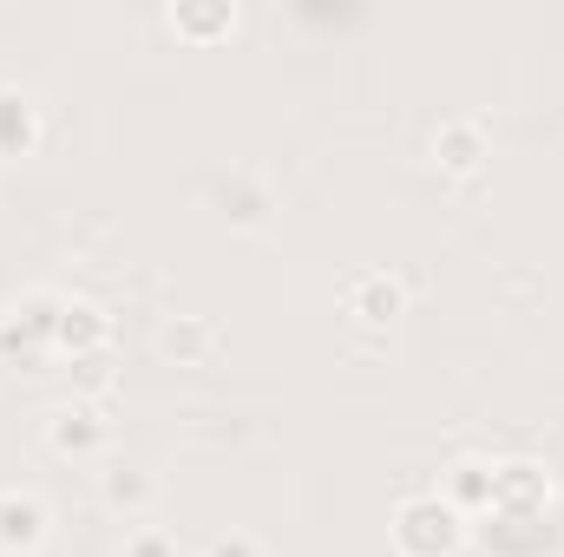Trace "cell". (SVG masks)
Here are the masks:
<instances>
[{
	"label": "cell",
	"instance_id": "1",
	"mask_svg": "<svg viewBox=\"0 0 564 557\" xmlns=\"http://www.w3.org/2000/svg\"><path fill=\"white\" fill-rule=\"evenodd\" d=\"M388 538H394V557H459L473 545V525L440 492H421V499H401L394 505Z\"/></svg>",
	"mask_w": 564,
	"mask_h": 557
},
{
	"label": "cell",
	"instance_id": "2",
	"mask_svg": "<svg viewBox=\"0 0 564 557\" xmlns=\"http://www.w3.org/2000/svg\"><path fill=\"white\" fill-rule=\"evenodd\" d=\"M59 308H66V288H26L0 308V368H33L53 354V335H59Z\"/></svg>",
	"mask_w": 564,
	"mask_h": 557
},
{
	"label": "cell",
	"instance_id": "3",
	"mask_svg": "<svg viewBox=\"0 0 564 557\" xmlns=\"http://www.w3.org/2000/svg\"><path fill=\"white\" fill-rule=\"evenodd\" d=\"M341 315L355 328H394L408 315V282L388 276V270H355L341 282Z\"/></svg>",
	"mask_w": 564,
	"mask_h": 557
},
{
	"label": "cell",
	"instance_id": "4",
	"mask_svg": "<svg viewBox=\"0 0 564 557\" xmlns=\"http://www.w3.org/2000/svg\"><path fill=\"white\" fill-rule=\"evenodd\" d=\"M46 538H53V512H46V499L7 485V492H0V557H40L46 551Z\"/></svg>",
	"mask_w": 564,
	"mask_h": 557
},
{
	"label": "cell",
	"instance_id": "5",
	"mask_svg": "<svg viewBox=\"0 0 564 557\" xmlns=\"http://www.w3.org/2000/svg\"><path fill=\"white\" fill-rule=\"evenodd\" d=\"M426 151H433V164H440L446 177H479L486 157H492V139H486V125H479L473 112H453V119L433 125Z\"/></svg>",
	"mask_w": 564,
	"mask_h": 557
},
{
	"label": "cell",
	"instance_id": "6",
	"mask_svg": "<svg viewBox=\"0 0 564 557\" xmlns=\"http://www.w3.org/2000/svg\"><path fill=\"white\" fill-rule=\"evenodd\" d=\"M473 538H479L492 557H545L552 551L545 512H486V518L473 525Z\"/></svg>",
	"mask_w": 564,
	"mask_h": 557
},
{
	"label": "cell",
	"instance_id": "7",
	"mask_svg": "<svg viewBox=\"0 0 564 557\" xmlns=\"http://www.w3.org/2000/svg\"><path fill=\"white\" fill-rule=\"evenodd\" d=\"M106 341H112V315H106L93 295H66V308H59V335H53V354L93 361V354H106Z\"/></svg>",
	"mask_w": 564,
	"mask_h": 557
},
{
	"label": "cell",
	"instance_id": "8",
	"mask_svg": "<svg viewBox=\"0 0 564 557\" xmlns=\"http://www.w3.org/2000/svg\"><path fill=\"white\" fill-rule=\"evenodd\" d=\"M466 525H479L486 512H492V459H473V452H459L446 472H440V485H433Z\"/></svg>",
	"mask_w": 564,
	"mask_h": 557
},
{
	"label": "cell",
	"instance_id": "9",
	"mask_svg": "<svg viewBox=\"0 0 564 557\" xmlns=\"http://www.w3.org/2000/svg\"><path fill=\"white\" fill-rule=\"evenodd\" d=\"M492 512H552V472L532 459L492 466Z\"/></svg>",
	"mask_w": 564,
	"mask_h": 557
},
{
	"label": "cell",
	"instance_id": "10",
	"mask_svg": "<svg viewBox=\"0 0 564 557\" xmlns=\"http://www.w3.org/2000/svg\"><path fill=\"white\" fill-rule=\"evenodd\" d=\"M46 139V119H40V99L26 86H0V164H20L33 157Z\"/></svg>",
	"mask_w": 564,
	"mask_h": 557
},
{
	"label": "cell",
	"instance_id": "11",
	"mask_svg": "<svg viewBox=\"0 0 564 557\" xmlns=\"http://www.w3.org/2000/svg\"><path fill=\"white\" fill-rule=\"evenodd\" d=\"M46 446L59 452V459H99L106 452V419L93 414L86 401H66V407H53L46 414Z\"/></svg>",
	"mask_w": 564,
	"mask_h": 557
},
{
	"label": "cell",
	"instance_id": "12",
	"mask_svg": "<svg viewBox=\"0 0 564 557\" xmlns=\"http://www.w3.org/2000/svg\"><path fill=\"white\" fill-rule=\"evenodd\" d=\"M164 26L184 46H217L237 33V7L230 0H177V7H164Z\"/></svg>",
	"mask_w": 564,
	"mask_h": 557
},
{
	"label": "cell",
	"instance_id": "13",
	"mask_svg": "<svg viewBox=\"0 0 564 557\" xmlns=\"http://www.w3.org/2000/svg\"><path fill=\"white\" fill-rule=\"evenodd\" d=\"M217 348H224V328L210 315H177L158 335V354L177 361V368H204V361H217Z\"/></svg>",
	"mask_w": 564,
	"mask_h": 557
},
{
	"label": "cell",
	"instance_id": "14",
	"mask_svg": "<svg viewBox=\"0 0 564 557\" xmlns=\"http://www.w3.org/2000/svg\"><path fill=\"white\" fill-rule=\"evenodd\" d=\"M99 505L119 512L126 525H144V512L158 505V479L144 466H112V472H99Z\"/></svg>",
	"mask_w": 564,
	"mask_h": 557
},
{
	"label": "cell",
	"instance_id": "15",
	"mask_svg": "<svg viewBox=\"0 0 564 557\" xmlns=\"http://www.w3.org/2000/svg\"><path fill=\"white\" fill-rule=\"evenodd\" d=\"M217 210H224L237 230H257V223L270 217V190H263L250 171H230V177L217 184Z\"/></svg>",
	"mask_w": 564,
	"mask_h": 557
},
{
	"label": "cell",
	"instance_id": "16",
	"mask_svg": "<svg viewBox=\"0 0 564 557\" xmlns=\"http://www.w3.org/2000/svg\"><path fill=\"white\" fill-rule=\"evenodd\" d=\"M119 557H184V551H177L171 532H158V525H132L126 545H119Z\"/></svg>",
	"mask_w": 564,
	"mask_h": 557
},
{
	"label": "cell",
	"instance_id": "17",
	"mask_svg": "<svg viewBox=\"0 0 564 557\" xmlns=\"http://www.w3.org/2000/svg\"><path fill=\"white\" fill-rule=\"evenodd\" d=\"M197 557H263V538H257V532H237V525H230V532H217V538H210V545H204Z\"/></svg>",
	"mask_w": 564,
	"mask_h": 557
},
{
	"label": "cell",
	"instance_id": "18",
	"mask_svg": "<svg viewBox=\"0 0 564 557\" xmlns=\"http://www.w3.org/2000/svg\"><path fill=\"white\" fill-rule=\"evenodd\" d=\"M79 368V387L86 394H106V354H93V361H73Z\"/></svg>",
	"mask_w": 564,
	"mask_h": 557
}]
</instances>
